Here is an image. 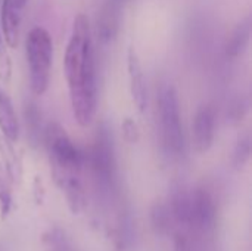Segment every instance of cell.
Returning a JSON list of instances; mask_svg holds the SVG:
<instances>
[{"instance_id":"cell-1","label":"cell","mask_w":252,"mask_h":251,"mask_svg":"<svg viewBox=\"0 0 252 251\" xmlns=\"http://www.w3.org/2000/svg\"><path fill=\"white\" fill-rule=\"evenodd\" d=\"M63 71L75 121L81 127L92 124L97 107V86L93 43L89 19L84 13L74 18L63 56Z\"/></svg>"},{"instance_id":"cell-2","label":"cell","mask_w":252,"mask_h":251,"mask_svg":"<svg viewBox=\"0 0 252 251\" xmlns=\"http://www.w3.org/2000/svg\"><path fill=\"white\" fill-rule=\"evenodd\" d=\"M44 142L56 183L68 176H80L84 161L83 154L59 123L52 121L46 126Z\"/></svg>"},{"instance_id":"cell-3","label":"cell","mask_w":252,"mask_h":251,"mask_svg":"<svg viewBox=\"0 0 252 251\" xmlns=\"http://www.w3.org/2000/svg\"><path fill=\"white\" fill-rule=\"evenodd\" d=\"M27 62L30 70V87L35 96L47 92L53 62V41L49 31L43 27H34L25 40Z\"/></svg>"},{"instance_id":"cell-4","label":"cell","mask_w":252,"mask_h":251,"mask_svg":"<svg viewBox=\"0 0 252 251\" xmlns=\"http://www.w3.org/2000/svg\"><path fill=\"white\" fill-rule=\"evenodd\" d=\"M158 111L161 136L165 149L179 157L185 151V136L180 121V107L179 96L173 86H164L158 96Z\"/></svg>"},{"instance_id":"cell-5","label":"cell","mask_w":252,"mask_h":251,"mask_svg":"<svg viewBox=\"0 0 252 251\" xmlns=\"http://www.w3.org/2000/svg\"><path fill=\"white\" fill-rule=\"evenodd\" d=\"M90 158H92L93 170L96 172L97 178H100L102 182L109 183L112 180L115 164H114L112 139H111V135H109V130L106 129V126H102L97 130Z\"/></svg>"},{"instance_id":"cell-6","label":"cell","mask_w":252,"mask_h":251,"mask_svg":"<svg viewBox=\"0 0 252 251\" xmlns=\"http://www.w3.org/2000/svg\"><path fill=\"white\" fill-rule=\"evenodd\" d=\"M216 111L210 105H201L192 123V141L198 154H205L211 149L214 142Z\"/></svg>"},{"instance_id":"cell-7","label":"cell","mask_w":252,"mask_h":251,"mask_svg":"<svg viewBox=\"0 0 252 251\" xmlns=\"http://www.w3.org/2000/svg\"><path fill=\"white\" fill-rule=\"evenodd\" d=\"M216 223V204L213 195L204 189L198 188L190 194V226L202 232H208Z\"/></svg>"},{"instance_id":"cell-8","label":"cell","mask_w":252,"mask_h":251,"mask_svg":"<svg viewBox=\"0 0 252 251\" xmlns=\"http://www.w3.org/2000/svg\"><path fill=\"white\" fill-rule=\"evenodd\" d=\"M127 71H128L131 99L136 108L139 109V112H145L148 108V87H146L145 72L139 55L133 47H130L127 53Z\"/></svg>"},{"instance_id":"cell-9","label":"cell","mask_w":252,"mask_h":251,"mask_svg":"<svg viewBox=\"0 0 252 251\" xmlns=\"http://www.w3.org/2000/svg\"><path fill=\"white\" fill-rule=\"evenodd\" d=\"M22 9L16 6L13 0H3L0 9V30L7 47L13 49L18 44L19 24Z\"/></svg>"},{"instance_id":"cell-10","label":"cell","mask_w":252,"mask_h":251,"mask_svg":"<svg viewBox=\"0 0 252 251\" xmlns=\"http://www.w3.org/2000/svg\"><path fill=\"white\" fill-rule=\"evenodd\" d=\"M120 30V4L118 0L108 1L97 18V37L102 43H111Z\"/></svg>"},{"instance_id":"cell-11","label":"cell","mask_w":252,"mask_h":251,"mask_svg":"<svg viewBox=\"0 0 252 251\" xmlns=\"http://www.w3.org/2000/svg\"><path fill=\"white\" fill-rule=\"evenodd\" d=\"M0 132L10 142H16L19 136V123L13 104L4 89L0 86Z\"/></svg>"},{"instance_id":"cell-12","label":"cell","mask_w":252,"mask_h":251,"mask_svg":"<svg viewBox=\"0 0 252 251\" xmlns=\"http://www.w3.org/2000/svg\"><path fill=\"white\" fill-rule=\"evenodd\" d=\"M168 209L176 223L190 226V194L189 192H186L183 188H176L171 192Z\"/></svg>"},{"instance_id":"cell-13","label":"cell","mask_w":252,"mask_h":251,"mask_svg":"<svg viewBox=\"0 0 252 251\" xmlns=\"http://www.w3.org/2000/svg\"><path fill=\"white\" fill-rule=\"evenodd\" d=\"M250 37H251V21L250 18H247L239 25H236V28L230 34L227 44H226L227 56L238 58L239 55H242L250 43Z\"/></svg>"},{"instance_id":"cell-14","label":"cell","mask_w":252,"mask_h":251,"mask_svg":"<svg viewBox=\"0 0 252 251\" xmlns=\"http://www.w3.org/2000/svg\"><path fill=\"white\" fill-rule=\"evenodd\" d=\"M13 142L6 139L3 135L0 136V158L3 160V164L7 170V175L12 179H19L21 176V163L16 157V152L13 149Z\"/></svg>"},{"instance_id":"cell-15","label":"cell","mask_w":252,"mask_h":251,"mask_svg":"<svg viewBox=\"0 0 252 251\" xmlns=\"http://www.w3.org/2000/svg\"><path fill=\"white\" fill-rule=\"evenodd\" d=\"M151 219H152V225H154L155 231L159 234L168 232V229L171 228V225L174 222L171 212H170L168 206H165V204H157L151 212Z\"/></svg>"},{"instance_id":"cell-16","label":"cell","mask_w":252,"mask_h":251,"mask_svg":"<svg viewBox=\"0 0 252 251\" xmlns=\"http://www.w3.org/2000/svg\"><path fill=\"white\" fill-rule=\"evenodd\" d=\"M251 157V139L248 135L242 136L233 149V166L236 169H244Z\"/></svg>"},{"instance_id":"cell-17","label":"cell","mask_w":252,"mask_h":251,"mask_svg":"<svg viewBox=\"0 0 252 251\" xmlns=\"http://www.w3.org/2000/svg\"><path fill=\"white\" fill-rule=\"evenodd\" d=\"M12 78V58L0 30V83L7 84Z\"/></svg>"},{"instance_id":"cell-18","label":"cell","mask_w":252,"mask_h":251,"mask_svg":"<svg viewBox=\"0 0 252 251\" xmlns=\"http://www.w3.org/2000/svg\"><path fill=\"white\" fill-rule=\"evenodd\" d=\"M25 123L27 130L30 133V138L34 141V138L40 136V112L37 111V107L34 104H28L25 107Z\"/></svg>"},{"instance_id":"cell-19","label":"cell","mask_w":252,"mask_h":251,"mask_svg":"<svg viewBox=\"0 0 252 251\" xmlns=\"http://www.w3.org/2000/svg\"><path fill=\"white\" fill-rule=\"evenodd\" d=\"M121 130H123V138L127 143H137L139 139H140V130H139V126L137 123L127 117L124 118L123 124H121Z\"/></svg>"},{"instance_id":"cell-20","label":"cell","mask_w":252,"mask_h":251,"mask_svg":"<svg viewBox=\"0 0 252 251\" xmlns=\"http://www.w3.org/2000/svg\"><path fill=\"white\" fill-rule=\"evenodd\" d=\"M174 251H192L190 249V241L185 234H177L174 240Z\"/></svg>"},{"instance_id":"cell-21","label":"cell","mask_w":252,"mask_h":251,"mask_svg":"<svg viewBox=\"0 0 252 251\" xmlns=\"http://www.w3.org/2000/svg\"><path fill=\"white\" fill-rule=\"evenodd\" d=\"M9 206H10V195H9V192L3 183V179L0 176V207L3 212H7Z\"/></svg>"},{"instance_id":"cell-22","label":"cell","mask_w":252,"mask_h":251,"mask_svg":"<svg viewBox=\"0 0 252 251\" xmlns=\"http://www.w3.org/2000/svg\"><path fill=\"white\" fill-rule=\"evenodd\" d=\"M13 1L16 3V6H18V7L24 9V6L27 4V1H28V0H13Z\"/></svg>"}]
</instances>
